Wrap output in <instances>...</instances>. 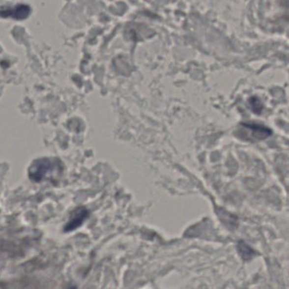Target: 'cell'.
<instances>
[{
    "label": "cell",
    "mask_w": 289,
    "mask_h": 289,
    "mask_svg": "<svg viewBox=\"0 0 289 289\" xmlns=\"http://www.w3.org/2000/svg\"><path fill=\"white\" fill-rule=\"evenodd\" d=\"M51 164L49 160H39L34 162L29 170V176L31 180L39 182L50 171Z\"/></svg>",
    "instance_id": "cell-2"
},
{
    "label": "cell",
    "mask_w": 289,
    "mask_h": 289,
    "mask_svg": "<svg viewBox=\"0 0 289 289\" xmlns=\"http://www.w3.org/2000/svg\"><path fill=\"white\" fill-rule=\"evenodd\" d=\"M272 133L270 128L259 124H241L237 131V136L246 141H260L270 137Z\"/></svg>",
    "instance_id": "cell-1"
},
{
    "label": "cell",
    "mask_w": 289,
    "mask_h": 289,
    "mask_svg": "<svg viewBox=\"0 0 289 289\" xmlns=\"http://www.w3.org/2000/svg\"><path fill=\"white\" fill-rule=\"evenodd\" d=\"M238 251H239L240 255L243 257L244 260H250L254 256L255 252L253 251L252 249H250L246 243L243 242H240L237 246Z\"/></svg>",
    "instance_id": "cell-4"
},
{
    "label": "cell",
    "mask_w": 289,
    "mask_h": 289,
    "mask_svg": "<svg viewBox=\"0 0 289 289\" xmlns=\"http://www.w3.org/2000/svg\"><path fill=\"white\" fill-rule=\"evenodd\" d=\"M250 104L252 105L253 111H255L257 114H259V113L261 111V103H260V101L258 99L253 98V99H251V100H250Z\"/></svg>",
    "instance_id": "cell-5"
},
{
    "label": "cell",
    "mask_w": 289,
    "mask_h": 289,
    "mask_svg": "<svg viewBox=\"0 0 289 289\" xmlns=\"http://www.w3.org/2000/svg\"><path fill=\"white\" fill-rule=\"evenodd\" d=\"M88 216V211L85 208H79L74 216L71 218V221L68 222V224L65 227V231H71L79 228L83 222Z\"/></svg>",
    "instance_id": "cell-3"
}]
</instances>
